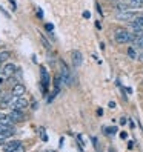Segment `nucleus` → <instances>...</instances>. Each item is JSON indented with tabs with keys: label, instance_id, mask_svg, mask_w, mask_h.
Here are the masks:
<instances>
[{
	"label": "nucleus",
	"instance_id": "f257e3e1",
	"mask_svg": "<svg viewBox=\"0 0 143 152\" xmlns=\"http://www.w3.org/2000/svg\"><path fill=\"white\" fill-rule=\"evenodd\" d=\"M114 39L117 43H131L136 39V34H131L126 29H117L114 34Z\"/></svg>",
	"mask_w": 143,
	"mask_h": 152
},
{
	"label": "nucleus",
	"instance_id": "f03ea898",
	"mask_svg": "<svg viewBox=\"0 0 143 152\" xmlns=\"http://www.w3.org/2000/svg\"><path fill=\"white\" fill-rule=\"evenodd\" d=\"M10 103H11L12 109H25V108H28V100L23 98V97H14L12 95V100Z\"/></svg>",
	"mask_w": 143,
	"mask_h": 152
},
{
	"label": "nucleus",
	"instance_id": "7ed1b4c3",
	"mask_svg": "<svg viewBox=\"0 0 143 152\" xmlns=\"http://www.w3.org/2000/svg\"><path fill=\"white\" fill-rule=\"evenodd\" d=\"M40 77H42V89H43V94L48 91V83H49V74L45 66H40Z\"/></svg>",
	"mask_w": 143,
	"mask_h": 152
},
{
	"label": "nucleus",
	"instance_id": "20e7f679",
	"mask_svg": "<svg viewBox=\"0 0 143 152\" xmlns=\"http://www.w3.org/2000/svg\"><path fill=\"white\" fill-rule=\"evenodd\" d=\"M15 71H17V66H15L14 63H6V65L2 68V75H3V77H12Z\"/></svg>",
	"mask_w": 143,
	"mask_h": 152
},
{
	"label": "nucleus",
	"instance_id": "39448f33",
	"mask_svg": "<svg viewBox=\"0 0 143 152\" xmlns=\"http://www.w3.org/2000/svg\"><path fill=\"white\" fill-rule=\"evenodd\" d=\"M134 17H136V12H132V11H119V14H117V20L128 22V20L134 19Z\"/></svg>",
	"mask_w": 143,
	"mask_h": 152
},
{
	"label": "nucleus",
	"instance_id": "423d86ee",
	"mask_svg": "<svg viewBox=\"0 0 143 152\" xmlns=\"http://www.w3.org/2000/svg\"><path fill=\"white\" fill-rule=\"evenodd\" d=\"M25 92H26V88L22 85V83H17L14 88H12V95L14 97H22V95H25Z\"/></svg>",
	"mask_w": 143,
	"mask_h": 152
},
{
	"label": "nucleus",
	"instance_id": "0eeeda50",
	"mask_svg": "<svg viewBox=\"0 0 143 152\" xmlns=\"http://www.w3.org/2000/svg\"><path fill=\"white\" fill-rule=\"evenodd\" d=\"M10 117L17 123V121H23L25 120V115H23V112H22V109H12L11 111V114H10Z\"/></svg>",
	"mask_w": 143,
	"mask_h": 152
},
{
	"label": "nucleus",
	"instance_id": "6e6552de",
	"mask_svg": "<svg viewBox=\"0 0 143 152\" xmlns=\"http://www.w3.org/2000/svg\"><path fill=\"white\" fill-rule=\"evenodd\" d=\"M82 61H83L82 52H80V51H74L73 52V65H74V68L82 66Z\"/></svg>",
	"mask_w": 143,
	"mask_h": 152
},
{
	"label": "nucleus",
	"instance_id": "1a4fd4ad",
	"mask_svg": "<svg viewBox=\"0 0 143 152\" xmlns=\"http://www.w3.org/2000/svg\"><path fill=\"white\" fill-rule=\"evenodd\" d=\"M62 78H63V82L65 85H69L71 83V74H69V71L66 68V65L62 61Z\"/></svg>",
	"mask_w": 143,
	"mask_h": 152
},
{
	"label": "nucleus",
	"instance_id": "9d476101",
	"mask_svg": "<svg viewBox=\"0 0 143 152\" xmlns=\"http://www.w3.org/2000/svg\"><path fill=\"white\" fill-rule=\"evenodd\" d=\"M19 146H20V141H12V143H8V145H5V148H3V149H5V151H8V152H10V151H12V152H14Z\"/></svg>",
	"mask_w": 143,
	"mask_h": 152
},
{
	"label": "nucleus",
	"instance_id": "9b49d317",
	"mask_svg": "<svg viewBox=\"0 0 143 152\" xmlns=\"http://www.w3.org/2000/svg\"><path fill=\"white\" fill-rule=\"evenodd\" d=\"M10 56H11V52H10V51H3V52H0V63L6 61L8 58H10Z\"/></svg>",
	"mask_w": 143,
	"mask_h": 152
},
{
	"label": "nucleus",
	"instance_id": "f8f14e48",
	"mask_svg": "<svg viewBox=\"0 0 143 152\" xmlns=\"http://www.w3.org/2000/svg\"><path fill=\"white\" fill-rule=\"evenodd\" d=\"M129 6H132V5H128V3H117V5H115L117 11H128Z\"/></svg>",
	"mask_w": 143,
	"mask_h": 152
},
{
	"label": "nucleus",
	"instance_id": "ddd939ff",
	"mask_svg": "<svg viewBox=\"0 0 143 152\" xmlns=\"http://www.w3.org/2000/svg\"><path fill=\"white\" fill-rule=\"evenodd\" d=\"M39 134H40L42 141H48V135H46V131H45V128H39Z\"/></svg>",
	"mask_w": 143,
	"mask_h": 152
},
{
	"label": "nucleus",
	"instance_id": "4468645a",
	"mask_svg": "<svg viewBox=\"0 0 143 152\" xmlns=\"http://www.w3.org/2000/svg\"><path fill=\"white\" fill-rule=\"evenodd\" d=\"M105 132L108 134V135H114V134H117V128H115V126H111V128H105Z\"/></svg>",
	"mask_w": 143,
	"mask_h": 152
},
{
	"label": "nucleus",
	"instance_id": "2eb2a0df",
	"mask_svg": "<svg viewBox=\"0 0 143 152\" xmlns=\"http://www.w3.org/2000/svg\"><path fill=\"white\" fill-rule=\"evenodd\" d=\"M8 129H12V126H10V124H5V123H0V134L8 131Z\"/></svg>",
	"mask_w": 143,
	"mask_h": 152
},
{
	"label": "nucleus",
	"instance_id": "dca6fc26",
	"mask_svg": "<svg viewBox=\"0 0 143 152\" xmlns=\"http://www.w3.org/2000/svg\"><path fill=\"white\" fill-rule=\"evenodd\" d=\"M128 56H129V58H136V57H137L136 49H134V48H129V49H128Z\"/></svg>",
	"mask_w": 143,
	"mask_h": 152
},
{
	"label": "nucleus",
	"instance_id": "f3484780",
	"mask_svg": "<svg viewBox=\"0 0 143 152\" xmlns=\"http://www.w3.org/2000/svg\"><path fill=\"white\" fill-rule=\"evenodd\" d=\"M42 42H43V45H45V46H46V48H49V49H51V45L48 43V40H46V39H45V37H43V35H42Z\"/></svg>",
	"mask_w": 143,
	"mask_h": 152
},
{
	"label": "nucleus",
	"instance_id": "a211bd4d",
	"mask_svg": "<svg viewBox=\"0 0 143 152\" xmlns=\"http://www.w3.org/2000/svg\"><path fill=\"white\" fill-rule=\"evenodd\" d=\"M46 29H48V31H52V29H54V25H52V23H48V25H46Z\"/></svg>",
	"mask_w": 143,
	"mask_h": 152
},
{
	"label": "nucleus",
	"instance_id": "6ab92c4d",
	"mask_svg": "<svg viewBox=\"0 0 143 152\" xmlns=\"http://www.w3.org/2000/svg\"><path fill=\"white\" fill-rule=\"evenodd\" d=\"M126 137H128V134H126V132H120V138H122V140H125Z\"/></svg>",
	"mask_w": 143,
	"mask_h": 152
},
{
	"label": "nucleus",
	"instance_id": "aec40b11",
	"mask_svg": "<svg viewBox=\"0 0 143 152\" xmlns=\"http://www.w3.org/2000/svg\"><path fill=\"white\" fill-rule=\"evenodd\" d=\"M131 2H134V3H139L140 6H143V0H131Z\"/></svg>",
	"mask_w": 143,
	"mask_h": 152
},
{
	"label": "nucleus",
	"instance_id": "412c9836",
	"mask_svg": "<svg viewBox=\"0 0 143 152\" xmlns=\"http://www.w3.org/2000/svg\"><path fill=\"white\" fill-rule=\"evenodd\" d=\"M83 17H85V19H89V17H91V14H89V11H85V12H83Z\"/></svg>",
	"mask_w": 143,
	"mask_h": 152
},
{
	"label": "nucleus",
	"instance_id": "4be33fe9",
	"mask_svg": "<svg viewBox=\"0 0 143 152\" xmlns=\"http://www.w3.org/2000/svg\"><path fill=\"white\" fill-rule=\"evenodd\" d=\"M92 145H94V148H95V149L99 148V146H97V138H95V137H92Z\"/></svg>",
	"mask_w": 143,
	"mask_h": 152
},
{
	"label": "nucleus",
	"instance_id": "5701e85b",
	"mask_svg": "<svg viewBox=\"0 0 143 152\" xmlns=\"http://www.w3.org/2000/svg\"><path fill=\"white\" fill-rule=\"evenodd\" d=\"M15 151H17V152H23V151H25V148H23V146L20 145V146H19V148H17Z\"/></svg>",
	"mask_w": 143,
	"mask_h": 152
},
{
	"label": "nucleus",
	"instance_id": "b1692460",
	"mask_svg": "<svg viewBox=\"0 0 143 152\" xmlns=\"http://www.w3.org/2000/svg\"><path fill=\"white\" fill-rule=\"evenodd\" d=\"M10 2H11V8H12V10H15V8H17L15 6V2H14V0H10Z\"/></svg>",
	"mask_w": 143,
	"mask_h": 152
},
{
	"label": "nucleus",
	"instance_id": "393cba45",
	"mask_svg": "<svg viewBox=\"0 0 143 152\" xmlns=\"http://www.w3.org/2000/svg\"><path fill=\"white\" fill-rule=\"evenodd\" d=\"M95 28H97V29H102V25H100V22H95Z\"/></svg>",
	"mask_w": 143,
	"mask_h": 152
},
{
	"label": "nucleus",
	"instance_id": "a878e982",
	"mask_svg": "<svg viewBox=\"0 0 143 152\" xmlns=\"http://www.w3.org/2000/svg\"><path fill=\"white\" fill-rule=\"evenodd\" d=\"M108 106H109V108H115V103H114V102H109Z\"/></svg>",
	"mask_w": 143,
	"mask_h": 152
},
{
	"label": "nucleus",
	"instance_id": "bb28decb",
	"mask_svg": "<svg viewBox=\"0 0 143 152\" xmlns=\"http://www.w3.org/2000/svg\"><path fill=\"white\" fill-rule=\"evenodd\" d=\"M39 19H43V11L39 10Z\"/></svg>",
	"mask_w": 143,
	"mask_h": 152
},
{
	"label": "nucleus",
	"instance_id": "cd10ccee",
	"mask_svg": "<svg viewBox=\"0 0 143 152\" xmlns=\"http://www.w3.org/2000/svg\"><path fill=\"white\" fill-rule=\"evenodd\" d=\"M3 143H5V138H3L2 135H0V146H2V145H3Z\"/></svg>",
	"mask_w": 143,
	"mask_h": 152
},
{
	"label": "nucleus",
	"instance_id": "c85d7f7f",
	"mask_svg": "<svg viewBox=\"0 0 143 152\" xmlns=\"http://www.w3.org/2000/svg\"><path fill=\"white\" fill-rule=\"evenodd\" d=\"M97 114H99V117H100V115H103V109H97Z\"/></svg>",
	"mask_w": 143,
	"mask_h": 152
},
{
	"label": "nucleus",
	"instance_id": "c756f323",
	"mask_svg": "<svg viewBox=\"0 0 143 152\" xmlns=\"http://www.w3.org/2000/svg\"><path fill=\"white\" fill-rule=\"evenodd\" d=\"M95 8H97V11H99V14H102V8H100V5H97Z\"/></svg>",
	"mask_w": 143,
	"mask_h": 152
},
{
	"label": "nucleus",
	"instance_id": "7c9ffc66",
	"mask_svg": "<svg viewBox=\"0 0 143 152\" xmlns=\"http://www.w3.org/2000/svg\"><path fill=\"white\" fill-rule=\"evenodd\" d=\"M139 60H140V61H143V52H142V54L139 56Z\"/></svg>",
	"mask_w": 143,
	"mask_h": 152
},
{
	"label": "nucleus",
	"instance_id": "2f4dec72",
	"mask_svg": "<svg viewBox=\"0 0 143 152\" xmlns=\"http://www.w3.org/2000/svg\"><path fill=\"white\" fill-rule=\"evenodd\" d=\"M3 82V77H0V83H2Z\"/></svg>",
	"mask_w": 143,
	"mask_h": 152
},
{
	"label": "nucleus",
	"instance_id": "473e14b6",
	"mask_svg": "<svg viewBox=\"0 0 143 152\" xmlns=\"http://www.w3.org/2000/svg\"><path fill=\"white\" fill-rule=\"evenodd\" d=\"M0 95H2V91H0Z\"/></svg>",
	"mask_w": 143,
	"mask_h": 152
}]
</instances>
